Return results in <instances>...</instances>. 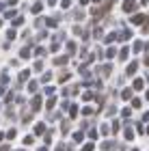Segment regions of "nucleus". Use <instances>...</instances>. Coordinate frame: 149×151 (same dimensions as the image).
<instances>
[{"label": "nucleus", "instance_id": "nucleus-33", "mask_svg": "<svg viewBox=\"0 0 149 151\" xmlns=\"http://www.w3.org/2000/svg\"><path fill=\"white\" fill-rule=\"evenodd\" d=\"M82 151H93V142H89V145H84V149Z\"/></svg>", "mask_w": 149, "mask_h": 151}, {"label": "nucleus", "instance_id": "nucleus-30", "mask_svg": "<svg viewBox=\"0 0 149 151\" xmlns=\"http://www.w3.org/2000/svg\"><path fill=\"white\" fill-rule=\"evenodd\" d=\"M89 138H93V140L97 138V132H95V129H91V132H89Z\"/></svg>", "mask_w": 149, "mask_h": 151}, {"label": "nucleus", "instance_id": "nucleus-19", "mask_svg": "<svg viewBox=\"0 0 149 151\" xmlns=\"http://www.w3.org/2000/svg\"><path fill=\"white\" fill-rule=\"evenodd\" d=\"M41 2H35V4H32V13H39V11H41Z\"/></svg>", "mask_w": 149, "mask_h": 151}, {"label": "nucleus", "instance_id": "nucleus-18", "mask_svg": "<svg viewBox=\"0 0 149 151\" xmlns=\"http://www.w3.org/2000/svg\"><path fill=\"white\" fill-rule=\"evenodd\" d=\"M143 82H145V80H134V88L140 91V88H143Z\"/></svg>", "mask_w": 149, "mask_h": 151}, {"label": "nucleus", "instance_id": "nucleus-3", "mask_svg": "<svg viewBox=\"0 0 149 151\" xmlns=\"http://www.w3.org/2000/svg\"><path fill=\"white\" fill-rule=\"evenodd\" d=\"M30 108H32V110H39V108H41V97H39V95H37V97H32Z\"/></svg>", "mask_w": 149, "mask_h": 151}, {"label": "nucleus", "instance_id": "nucleus-11", "mask_svg": "<svg viewBox=\"0 0 149 151\" xmlns=\"http://www.w3.org/2000/svg\"><path fill=\"white\" fill-rule=\"evenodd\" d=\"M121 97H123V99H130V97H132V88H125V91L121 93Z\"/></svg>", "mask_w": 149, "mask_h": 151}, {"label": "nucleus", "instance_id": "nucleus-21", "mask_svg": "<svg viewBox=\"0 0 149 151\" xmlns=\"http://www.w3.org/2000/svg\"><path fill=\"white\" fill-rule=\"evenodd\" d=\"M121 114H123V119H130V114H132V110H130V108H123V112H121Z\"/></svg>", "mask_w": 149, "mask_h": 151}, {"label": "nucleus", "instance_id": "nucleus-35", "mask_svg": "<svg viewBox=\"0 0 149 151\" xmlns=\"http://www.w3.org/2000/svg\"><path fill=\"white\" fill-rule=\"evenodd\" d=\"M143 121H149V112H145V114H143Z\"/></svg>", "mask_w": 149, "mask_h": 151}, {"label": "nucleus", "instance_id": "nucleus-8", "mask_svg": "<svg viewBox=\"0 0 149 151\" xmlns=\"http://www.w3.org/2000/svg\"><path fill=\"white\" fill-rule=\"evenodd\" d=\"M67 63V56H56L54 58V65H65Z\"/></svg>", "mask_w": 149, "mask_h": 151}, {"label": "nucleus", "instance_id": "nucleus-28", "mask_svg": "<svg viewBox=\"0 0 149 151\" xmlns=\"http://www.w3.org/2000/svg\"><path fill=\"white\" fill-rule=\"evenodd\" d=\"M114 39H117V35H114V32H110V35L106 37V41H108V43H110V41H114Z\"/></svg>", "mask_w": 149, "mask_h": 151}, {"label": "nucleus", "instance_id": "nucleus-10", "mask_svg": "<svg viewBox=\"0 0 149 151\" xmlns=\"http://www.w3.org/2000/svg\"><path fill=\"white\" fill-rule=\"evenodd\" d=\"M82 138H84L82 132H76V134H73V142H82Z\"/></svg>", "mask_w": 149, "mask_h": 151}, {"label": "nucleus", "instance_id": "nucleus-29", "mask_svg": "<svg viewBox=\"0 0 149 151\" xmlns=\"http://www.w3.org/2000/svg\"><path fill=\"white\" fill-rule=\"evenodd\" d=\"M15 37V30H6V39H13Z\"/></svg>", "mask_w": 149, "mask_h": 151}, {"label": "nucleus", "instance_id": "nucleus-2", "mask_svg": "<svg viewBox=\"0 0 149 151\" xmlns=\"http://www.w3.org/2000/svg\"><path fill=\"white\" fill-rule=\"evenodd\" d=\"M136 69H138V63H136V60H132V63L127 65V69H125V73H127V76H134V73H136Z\"/></svg>", "mask_w": 149, "mask_h": 151}, {"label": "nucleus", "instance_id": "nucleus-24", "mask_svg": "<svg viewBox=\"0 0 149 151\" xmlns=\"http://www.w3.org/2000/svg\"><path fill=\"white\" fill-rule=\"evenodd\" d=\"M28 91H30V93L37 91V82H30V84H28Z\"/></svg>", "mask_w": 149, "mask_h": 151}, {"label": "nucleus", "instance_id": "nucleus-22", "mask_svg": "<svg viewBox=\"0 0 149 151\" xmlns=\"http://www.w3.org/2000/svg\"><path fill=\"white\" fill-rule=\"evenodd\" d=\"M56 24H58V19H56V17H50V19H48V26H52V28H54Z\"/></svg>", "mask_w": 149, "mask_h": 151}, {"label": "nucleus", "instance_id": "nucleus-27", "mask_svg": "<svg viewBox=\"0 0 149 151\" xmlns=\"http://www.w3.org/2000/svg\"><path fill=\"white\" fill-rule=\"evenodd\" d=\"M35 54H37V56H43V54H45V50H43V47H37V50H35Z\"/></svg>", "mask_w": 149, "mask_h": 151}, {"label": "nucleus", "instance_id": "nucleus-23", "mask_svg": "<svg viewBox=\"0 0 149 151\" xmlns=\"http://www.w3.org/2000/svg\"><path fill=\"white\" fill-rule=\"evenodd\" d=\"M54 104H56V99H54V97H50L48 101H45V106H48V108H54Z\"/></svg>", "mask_w": 149, "mask_h": 151}, {"label": "nucleus", "instance_id": "nucleus-12", "mask_svg": "<svg viewBox=\"0 0 149 151\" xmlns=\"http://www.w3.org/2000/svg\"><path fill=\"white\" fill-rule=\"evenodd\" d=\"M67 52H69V54L76 52V43H73V41H69V43H67Z\"/></svg>", "mask_w": 149, "mask_h": 151}, {"label": "nucleus", "instance_id": "nucleus-37", "mask_svg": "<svg viewBox=\"0 0 149 151\" xmlns=\"http://www.w3.org/2000/svg\"><path fill=\"white\" fill-rule=\"evenodd\" d=\"M80 2H82V4H89V2H91V0H80Z\"/></svg>", "mask_w": 149, "mask_h": 151}, {"label": "nucleus", "instance_id": "nucleus-32", "mask_svg": "<svg viewBox=\"0 0 149 151\" xmlns=\"http://www.w3.org/2000/svg\"><path fill=\"white\" fill-rule=\"evenodd\" d=\"M82 17H84V13H82V11L78 9V11H76V19H82Z\"/></svg>", "mask_w": 149, "mask_h": 151}, {"label": "nucleus", "instance_id": "nucleus-7", "mask_svg": "<svg viewBox=\"0 0 149 151\" xmlns=\"http://www.w3.org/2000/svg\"><path fill=\"white\" fill-rule=\"evenodd\" d=\"M140 22H145V15L140 13V15H134L132 17V24H140Z\"/></svg>", "mask_w": 149, "mask_h": 151}, {"label": "nucleus", "instance_id": "nucleus-17", "mask_svg": "<svg viewBox=\"0 0 149 151\" xmlns=\"http://www.w3.org/2000/svg\"><path fill=\"white\" fill-rule=\"evenodd\" d=\"M114 54H117V50H114V47H108V50H106V56H108V58H112Z\"/></svg>", "mask_w": 149, "mask_h": 151}, {"label": "nucleus", "instance_id": "nucleus-26", "mask_svg": "<svg viewBox=\"0 0 149 151\" xmlns=\"http://www.w3.org/2000/svg\"><path fill=\"white\" fill-rule=\"evenodd\" d=\"M132 106H134V108H140V99L134 97V99H132Z\"/></svg>", "mask_w": 149, "mask_h": 151}, {"label": "nucleus", "instance_id": "nucleus-31", "mask_svg": "<svg viewBox=\"0 0 149 151\" xmlns=\"http://www.w3.org/2000/svg\"><path fill=\"white\" fill-rule=\"evenodd\" d=\"M24 145H32V136H26V138H24Z\"/></svg>", "mask_w": 149, "mask_h": 151}, {"label": "nucleus", "instance_id": "nucleus-39", "mask_svg": "<svg viewBox=\"0 0 149 151\" xmlns=\"http://www.w3.org/2000/svg\"><path fill=\"white\" fill-rule=\"evenodd\" d=\"M147 99H149V91H147Z\"/></svg>", "mask_w": 149, "mask_h": 151}, {"label": "nucleus", "instance_id": "nucleus-13", "mask_svg": "<svg viewBox=\"0 0 149 151\" xmlns=\"http://www.w3.org/2000/svg\"><path fill=\"white\" fill-rule=\"evenodd\" d=\"M123 136H125L127 140H132V138H134V134H132V129H130V127H125V132H123Z\"/></svg>", "mask_w": 149, "mask_h": 151}, {"label": "nucleus", "instance_id": "nucleus-34", "mask_svg": "<svg viewBox=\"0 0 149 151\" xmlns=\"http://www.w3.org/2000/svg\"><path fill=\"white\" fill-rule=\"evenodd\" d=\"M60 4H63V6H65V9H67V6H69V4H71V0H63V2H60Z\"/></svg>", "mask_w": 149, "mask_h": 151}, {"label": "nucleus", "instance_id": "nucleus-41", "mask_svg": "<svg viewBox=\"0 0 149 151\" xmlns=\"http://www.w3.org/2000/svg\"><path fill=\"white\" fill-rule=\"evenodd\" d=\"M147 134H149V127H147Z\"/></svg>", "mask_w": 149, "mask_h": 151}, {"label": "nucleus", "instance_id": "nucleus-4", "mask_svg": "<svg viewBox=\"0 0 149 151\" xmlns=\"http://www.w3.org/2000/svg\"><path fill=\"white\" fill-rule=\"evenodd\" d=\"M145 47H149L147 43H143V41H136V43H134V52H143Z\"/></svg>", "mask_w": 149, "mask_h": 151}, {"label": "nucleus", "instance_id": "nucleus-5", "mask_svg": "<svg viewBox=\"0 0 149 151\" xmlns=\"http://www.w3.org/2000/svg\"><path fill=\"white\" fill-rule=\"evenodd\" d=\"M35 134H37V136L45 134V125H43V123H37V125H35Z\"/></svg>", "mask_w": 149, "mask_h": 151}, {"label": "nucleus", "instance_id": "nucleus-6", "mask_svg": "<svg viewBox=\"0 0 149 151\" xmlns=\"http://www.w3.org/2000/svg\"><path fill=\"white\" fill-rule=\"evenodd\" d=\"M114 147H117V145H114L112 140H106L104 145H101V149H104V151H108V149H114Z\"/></svg>", "mask_w": 149, "mask_h": 151}, {"label": "nucleus", "instance_id": "nucleus-15", "mask_svg": "<svg viewBox=\"0 0 149 151\" xmlns=\"http://www.w3.org/2000/svg\"><path fill=\"white\" fill-rule=\"evenodd\" d=\"M130 37H132L130 30H125V32H121V35H117V39H130Z\"/></svg>", "mask_w": 149, "mask_h": 151}, {"label": "nucleus", "instance_id": "nucleus-38", "mask_svg": "<svg viewBox=\"0 0 149 151\" xmlns=\"http://www.w3.org/2000/svg\"><path fill=\"white\" fill-rule=\"evenodd\" d=\"M37 151H45V147H41V149H37Z\"/></svg>", "mask_w": 149, "mask_h": 151}, {"label": "nucleus", "instance_id": "nucleus-25", "mask_svg": "<svg viewBox=\"0 0 149 151\" xmlns=\"http://www.w3.org/2000/svg\"><path fill=\"white\" fill-rule=\"evenodd\" d=\"M13 24L19 26V24H24V17H13Z\"/></svg>", "mask_w": 149, "mask_h": 151}, {"label": "nucleus", "instance_id": "nucleus-36", "mask_svg": "<svg viewBox=\"0 0 149 151\" xmlns=\"http://www.w3.org/2000/svg\"><path fill=\"white\" fill-rule=\"evenodd\" d=\"M56 151H65V147H63V145H58V147H56Z\"/></svg>", "mask_w": 149, "mask_h": 151}, {"label": "nucleus", "instance_id": "nucleus-14", "mask_svg": "<svg viewBox=\"0 0 149 151\" xmlns=\"http://www.w3.org/2000/svg\"><path fill=\"white\" fill-rule=\"evenodd\" d=\"M127 54H130V50H127V47H123V50H121V54H119V58H121V60H125V58H127Z\"/></svg>", "mask_w": 149, "mask_h": 151}, {"label": "nucleus", "instance_id": "nucleus-40", "mask_svg": "<svg viewBox=\"0 0 149 151\" xmlns=\"http://www.w3.org/2000/svg\"><path fill=\"white\" fill-rule=\"evenodd\" d=\"M0 140H2V134H0Z\"/></svg>", "mask_w": 149, "mask_h": 151}, {"label": "nucleus", "instance_id": "nucleus-42", "mask_svg": "<svg viewBox=\"0 0 149 151\" xmlns=\"http://www.w3.org/2000/svg\"><path fill=\"white\" fill-rule=\"evenodd\" d=\"M132 151H138V149H132Z\"/></svg>", "mask_w": 149, "mask_h": 151}, {"label": "nucleus", "instance_id": "nucleus-1", "mask_svg": "<svg viewBox=\"0 0 149 151\" xmlns=\"http://www.w3.org/2000/svg\"><path fill=\"white\" fill-rule=\"evenodd\" d=\"M134 9H136V2H134V0H125L123 2V11L125 13H132Z\"/></svg>", "mask_w": 149, "mask_h": 151}, {"label": "nucleus", "instance_id": "nucleus-9", "mask_svg": "<svg viewBox=\"0 0 149 151\" xmlns=\"http://www.w3.org/2000/svg\"><path fill=\"white\" fill-rule=\"evenodd\" d=\"M19 56H22V58H28V56H30V50H28V47H22V50H19Z\"/></svg>", "mask_w": 149, "mask_h": 151}, {"label": "nucleus", "instance_id": "nucleus-16", "mask_svg": "<svg viewBox=\"0 0 149 151\" xmlns=\"http://www.w3.org/2000/svg\"><path fill=\"white\" fill-rule=\"evenodd\" d=\"M28 76H30V71H22V73H19V82H24V80H28Z\"/></svg>", "mask_w": 149, "mask_h": 151}, {"label": "nucleus", "instance_id": "nucleus-20", "mask_svg": "<svg viewBox=\"0 0 149 151\" xmlns=\"http://www.w3.org/2000/svg\"><path fill=\"white\" fill-rule=\"evenodd\" d=\"M15 136H17V132H15V129H9V132H6V138H15Z\"/></svg>", "mask_w": 149, "mask_h": 151}]
</instances>
